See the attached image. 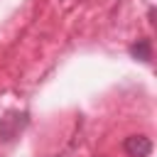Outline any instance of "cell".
Segmentation results:
<instances>
[{
	"label": "cell",
	"mask_w": 157,
	"mask_h": 157,
	"mask_svg": "<svg viewBox=\"0 0 157 157\" xmlns=\"http://www.w3.org/2000/svg\"><path fill=\"white\" fill-rule=\"evenodd\" d=\"M27 123H29V115H27L25 110H10V113H5V115L0 118V140H2V142L15 140V137L27 128Z\"/></svg>",
	"instance_id": "6da1fadb"
},
{
	"label": "cell",
	"mask_w": 157,
	"mask_h": 157,
	"mask_svg": "<svg viewBox=\"0 0 157 157\" xmlns=\"http://www.w3.org/2000/svg\"><path fill=\"white\" fill-rule=\"evenodd\" d=\"M123 147H125V152H128L130 157H150V152H152V140H150L147 135H130V137H125Z\"/></svg>",
	"instance_id": "7a4b0ae2"
},
{
	"label": "cell",
	"mask_w": 157,
	"mask_h": 157,
	"mask_svg": "<svg viewBox=\"0 0 157 157\" xmlns=\"http://www.w3.org/2000/svg\"><path fill=\"white\" fill-rule=\"evenodd\" d=\"M130 54H132L135 59H140V61H150V56H152L150 39H137V42L130 47Z\"/></svg>",
	"instance_id": "3957f363"
}]
</instances>
